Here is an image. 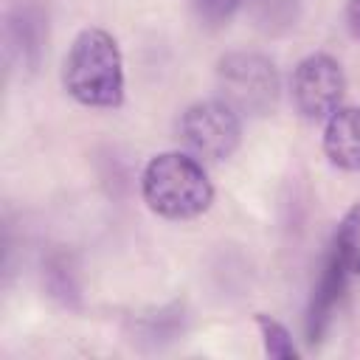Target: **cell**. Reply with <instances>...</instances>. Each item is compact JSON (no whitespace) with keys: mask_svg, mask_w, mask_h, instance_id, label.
Listing matches in <instances>:
<instances>
[{"mask_svg":"<svg viewBox=\"0 0 360 360\" xmlns=\"http://www.w3.org/2000/svg\"><path fill=\"white\" fill-rule=\"evenodd\" d=\"M62 87L84 107H118L124 101V59L104 28H84L62 59Z\"/></svg>","mask_w":360,"mask_h":360,"instance_id":"cell-1","label":"cell"},{"mask_svg":"<svg viewBox=\"0 0 360 360\" xmlns=\"http://www.w3.org/2000/svg\"><path fill=\"white\" fill-rule=\"evenodd\" d=\"M177 135L197 160H228L242 141V115L225 98H202L183 110Z\"/></svg>","mask_w":360,"mask_h":360,"instance_id":"cell-4","label":"cell"},{"mask_svg":"<svg viewBox=\"0 0 360 360\" xmlns=\"http://www.w3.org/2000/svg\"><path fill=\"white\" fill-rule=\"evenodd\" d=\"M346 267L338 262V256L332 253L318 284H315V292H312V301H309V312H307V338L309 343H318L332 321V312H335V304L340 301V290L346 284Z\"/></svg>","mask_w":360,"mask_h":360,"instance_id":"cell-7","label":"cell"},{"mask_svg":"<svg viewBox=\"0 0 360 360\" xmlns=\"http://www.w3.org/2000/svg\"><path fill=\"white\" fill-rule=\"evenodd\" d=\"M141 194L152 214L163 219H194L214 202V186L202 160L188 152H160L141 174Z\"/></svg>","mask_w":360,"mask_h":360,"instance_id":"cell-2","label":"cell"},{"mask_svg":"<svg viewBox=\"0 0 360 360\" xmlns=\"http://www.w3.org/2000/svg\"><path fill=\"white\" fill-rule=\"evenodd\" d=\"M202 14L205 17H214V20H228L236 8H239V0H197Z\"/></svg>","mask_w":360,"mask_h":360,"instance_id":"cell-11","label":"cell"},{"mask_svg":"<svg viewBox=\"0 0 360 360\" xmlns=\"http://www.w3.org/2000/svg\"><path fill=\"white\" fill-rule=\"evenodd\" d=\"M217 87L239 115H267L281 93V79L264 53L231 51L217 62Z\"/></svg>","mask_w":360,"mask_h":360,"instance_id":"cell-3","label":"cell"},{"mask_svg":"<svg viewBox=\"0 0 360 360\" xmlns=\"http://www.w3.org/2000/svg\"><path fill=\"white\" fill-rule=\"evenodd\" d=\"M323 155L343 172H360V107H338L323 121Z\"/></svg>","mask_w":360,"mask_h":360,"instance_id":"cell-6","label":"cell"},{"mask_svg":"<svg viewBox=\"0 0 360 360\" xmlns=\"http://www.w3.org/2000/svg\"><path fill=\"white\" fill-rule=\"evenodd\" d=\"M338 262L346 267L349 276H360V202H354L340 225H338V233H335V250Z\"/></svg>","mask_w":360,"mask_h":360,"instance_id":"cell-9","label":"cell"},{"mask_svg":"<svg viewBox=\"0 0 360 360\" xmlns=\"http://www.w3.org/2000/svg\"><path fill=\"white\" fill-rule=\"evenodd\" d=\"M256 326H259V332L264 338L267 357H276V360H295L298 357V346H295V340H292V335H290V329L284 323H278L276 318L259 312L256 315Z\"/></svg>","mask_w":360,"mask_h":360,"instance_id":"cell-10","label":"cell"},{"mask_svg":"<svg viewBox=\"0 0 360 360\" xmlns=\"http://www.w3.org/2000/svg\"><path fill=\"white\" fill-rule=\"evenodd\" d=\"M343 20H346V28L354 39H360V0H346V8H343Z\"/></svg>","mask_w":360,"mask_h":360,"instance_id":"cell-12","label":"cell"},{"mask_svg":"<svg viewBox=\"0 0 360 360\" xmlns=\"http://www.w3.org/2000/svg\"><path fill=\"white\" fill-rule=\"evenodd\" d=\"M301 6L304 0H239V8H245L267 34L290 31L301 17Z\"/></svg>","mask_w":360,"mask_h":360,"instance_id":"cell-8","label":"cell"},{"mask_svg":"<svg viewBox=\"0 0 360 360\" xmlns=\"http://www.w3.org/2000/svg\"><path fill=\"white\" fill-rule=\"evenodd\" d=\"M290 90H292V104H295L298 115L312 124H321L338 107H343L346 76L335 56L309 53L295 65Z\"/></svg>","mask_w":360,"mask_h":360,"instance_id":"cell-5","label":"cell"}]
</instances>
